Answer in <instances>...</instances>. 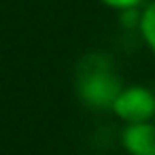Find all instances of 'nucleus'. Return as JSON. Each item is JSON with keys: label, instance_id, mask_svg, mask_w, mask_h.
<instances>
[{"label": "nucleus", "instance_id": "7ed1b4c3", "mask_svg": "<svg viewBox=\"0 0 155 155\" xmlns=\"http://www.w3.org/2000/svg\"><path fill=\"white\" fill-rule=\"evenodd\" d=\"M119 142L127 155H155V121L123 125Z\"/></svg>", "mask_w": 155, "mask_h": 155}, {"label": "nucleus", "instance_id": "f03ea898", "mask_svg": "<svg viewBox=\"0 0 155 155\" xmlns=\"http://www.w3.org/2000/svg\"><path fill=\"white\" fill-rule=\"evenodd\" d=\"M110 113L127 123L153 121L155 119V94L153 87L147 85H123L117 94Z\"/></svg>", "mask_w": 155, "mask_h": 155}, {"label": "nucleus", "instance_id": "f257e3e1", "mask_svg": "<svg viewBox=\"0 0 155 155\" xmlns=\"http://www.w3.org/2000/svg\"><path fill=\"white\" fill-rule=\"evenodd\" d=\"M123 83L113 70V62L102 53H89L81 60L77 70L74 89L79 100L98 110H110Z\"/></svg>", "mask_w": 155, "mask_h": 155}, {"label": "nucleus", "instance_id": "20e7f679", "mask_svg": "<svg viewBox=\"0 0 155 155\" xmlns=\"http://www.w3.org/2000/svg\"><path fill=\"white\" fill-rule=\"evenodd\" d=\"M138 30H140V36L144 41V45L155 55V0L144 5L142 13L138 15Z\"/></svg>", "mask_w": 155, "mask_h": 155}, {"label": "nucleus", "instance_id": "423d86ee", "mask_svg": "<svg viewBox=\"0 0 155 155\" xmlns=\"http://www.w3.org/2000/svg\"><path fill=\"white\" fill-rule=\"evenodd\" d=\"M153 94H155V85H153Z\"/></svg>", "mask_w": 155, "mask_h": 155}, {"label": "nucleus", "instance_id": "39448f33", "mask_svg": "<svg viewBox=\"0 0 155 155\" xmlns=\"http://www.w3.org/2000/svg\"><path fill=\"white\" fill-rule=\"evenodd\" d=\"M100 5L113 9V11H119V13H127V11H136L138 7L144 5V0H98Z\"/></svg>", "mask_w": 155, "mask_h": 155}]
</instances>
